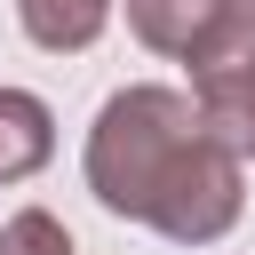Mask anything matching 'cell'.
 <instances>
[{"label": "cell", "mask_w": 255, "mask_h": 255, "mask_svg": "<svg viewBox=\"0 0 255 255\" xmlns=\"http://www.w3.org/2000/svg\"><path fill=\"white\" fill-rule=\"evenodd\" d=\"M88 191L112 215H135L183 247H207L239 223V151H223L191 96L120 88L88 135Z\"/></svg>", "instance_id": "obj_1"}, {"label": "cell", "mask_w": 255, "mask_h": 255, "mask_svg": "<svg viewBox=\"0 0 255 255\" xmlns=\"http://www.w3.org/2000/svg\"><path fill=\"white\" fill-rule=\"evenodd\" d=\"M0 255H72V231L56 223V215H40V207H24L8 231H0Z\"/></svg>", "instance_id": "obj_6"}, {"label": "cell", "mask_w": 255, "mask_h": 255, "mask_svg": "<svg viewBox=\"0 0 255 255\" xmlns=\"http://www.w3.org/2000/svg\"><path fill=\"white\" fill-rule=\"evenodd\" d=\"M223 16H231V0H128L135 40L143 48H167V56H191Z\"/></svg>", "instance_id": "obj_3"}, {"label": "cell", "mask_w": 255, "mask_h": 255, "mask_svg": "<svg viewBox=\"0 0 255 255\" xmlns=\"http://www.w3.org/2000/svg\"><path fill=\"white\" fill-rule=\"evenodd\" d=\"M48 151H56V120H48V104L24 96V88H0V183L48 167Z\"/></svg>", "instance_id": "obj_4"}, {"label": "cell", "mask_w": 255, "mask_h": 255, "mask_svg": "<svg viewBox=\"0 0 255 255\" xmlns=\"http://www.w3.org/2000/svg\"><path fill=\"white\" fill-rule=\"evenodd\" d=\"M16 16H24V32L40 40V48H88L104 24H112V0H16Z\"/></svg>", "instance_id": "obj_5"}, {"label": "cell", "mask_w": 255, "mask_h": 255, "mask_svg": "<svg viewBox=\"0 0 255 255\" xmlns=\"http://www.w3.org/2000/svg\"><path fill=\"white\" fill-rule=\"evenodd\" d=\"M191 104L207 120V135L239 159H255V8H231L191 56Z\"/></svg>", "instance_id": "obj_2"}, {"label": "cell", "mask_w": 255, "mask_h": 255, "mask_svg": "<svg viewBox=\"0 0 255 255\" xmlns=\"http://www.w3.org/2000/svg\"><path fill=\"white\" fill-rule=\"evenodd\" d=\"M231 8H255V0H231Z\"/></svg>", "instance_id": "obj_7"}]
</instances>
